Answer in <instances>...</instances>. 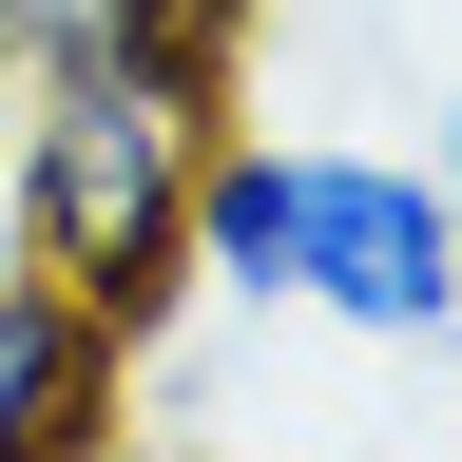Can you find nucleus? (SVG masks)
I'll use <instances>...</instances> for the list:
<instances>
[{
    "mask_svg": "<svg viewBox=\"0 0 462 462\" xmlns=\"http://www.w3.org/2000/svg\"><path fill=\"white\" fill-rule=\"evenodd\" d=\"M193 289L346 346H462V212L385 135H231L193 173Z\"/></svg>",
    "mask_w": 462,
    "mask_h": 462,
    "instance_id": "nucleus-1",
    "label": "nucleus"
},
{
    "mask_svg": "<svg viewBox=\"0 0 462 462\" xmlns=\"http://www.w3.org/2000/svg\"><path fill=\"white\" fill-rule=\"evenodd\" d=\"M193 173H212V97H154V78L0 97V270L78 289L116 346H154L193 309Z\"/></svg>",
    "mask_w": 462,
    "mask_h": 462,
    "instance_id": "nucleus-2",
    "label": "nucleus"
},
{
    "mask_svg": "<svg viewBox=\"0 0 462 462\" xmlns=\"http://www.w3.org/2000/svg\"><path fill=\"white\" fill-rule=\"evenodd\" d=\"M251 0H0V97L58 78H154V97H231Z\"/></svg>",
    "mask_w": 462,
    "mask_h": 462,
    "instance_id": "nucleus-3",
    "label": "nucleus"
},
{
    "mask_svg": "<svg viewBox=\"0 0 462 462\" xmlns=\"http://www.w3.org/2000/svg\"><path fill=\"white\" fill-rule=\"evenodd\" d=\"M116 404H135V346L78 289L0 270V462H116Z\"/></svg>",
    "mask_w": 462,
    "mask_h": 462,
    "instance_id": "nucleus-4",
    "label": "nucleus"
},
{
    "mask_svg": "<svg viewBox=\"0 0 462 462\" xmlns=\"http://www.w3.org/2000/svg\"><path fill=\"white\" fill-rule=\"evenodd\" d=\"M424 173H443V212H462V97H443V116H424Z\"/></svg>",
    "mask_w": 462,
    "mask_h": 462,
    "instance_id": "nucleus-5",
    "label": "nucleus"
}]
</instances>
